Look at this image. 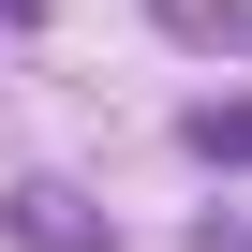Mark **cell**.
I'll list each match as a JSON object with an SVG mask.
<instances>
[{"label":"cell","instance_id":"6da1fadb","mask_svg":"<svg viewBox=\"0 0 252 252\" xmlns=\"http://www.w3.org/2000/svg\"><path fill=\"white\" fill-rule=\"evenodd\" d=\"M0 222H15L30 252H104V222H89V208H74L60 178H30V193H15V208H0Z\"/></svg>","mask_w":252,"mask_h":252},{"label":"cell","instance_id":"7a4b0ae2","mask_svg":"<svg viewBox=\"0 0 252 252\" xmlns=\"http://www.w3.org/2000/svg\"><path fill=\"white\" fill-rule=\"evenodd\" d=\"M163 30H178V45H222V60H252V0H163Z\"/></svg>","mask_w":252,"mask_h":252},{"label":"cell","instance_id":"3957f363","mask_svg":"<svg viewBox=\"0 0 252 252\" xmlns=\"http://www.w3.org/2000/svg\"><path fill=\"white\" fill-rule=\"evenodd\" d=\"M178 134H193V163H252V89H237V104H222V89H208V104H193V119H178Z\"/></svg>","mask_w":252,"mask_h":252}]
</instances>
